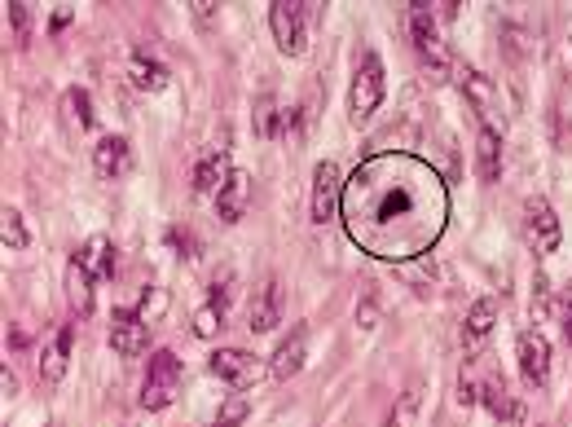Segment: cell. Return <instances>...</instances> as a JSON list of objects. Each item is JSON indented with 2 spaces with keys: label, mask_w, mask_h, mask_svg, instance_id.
<instances>
[{
  "label": "cell",
  "mask_w": 572,
  "mask_h": 427,
  "mask_svg": "<svg viewBox=\"0 0 572 427\" xmlns=\"http://www.w3.org/2000/svg\"><path fill=\"white\" fill-rule=\"evenodd\" d=\"M493 317H498V309H493V300H476V304H471L467 326H462V339H467V348H480L484 339H489Z\"/></svg>",
  "instance_id": "cell-23"
},
{
  "label": "cell",
  "mask_w": 572,
  "mask_h": 427,
  "mask_svg": "<svg viewBox=\"0 0 572 427\" xmlns=\"http://www.w3.org/2000/svg\"><path fill=\"white\" fill-rule=\"evenodd\" d=\"M568 58H572V40H568Z\"/></svg>",
  "instance_id": "cell-37"
},
{
  "label": "cell",
  "mask_w": 572,
  "mask_h": 427,
  "mask_svg": "<svg viewBox=\"0 0 572 427\" xmlns=\"http://www.w3.org/2000/svg\"><path fill=\"white\" fill-rule=\"evenodd\" d=\"M410 36H414L418 58H423L427 71H432V80H445L449 75V49H445V40H440V27H436V18H432V9L427 5L410 9Z\"/></svg>",
  "instance_id": "cell-5"
},
{
  "label": "cell",
  "mask_w": 572,
  "mask_h": 427,
  "mask_svg": "<svg viewBox=\"0 0 572 427\" xmlns=\"http://www.w3.org/2000/svg\"><path fill=\"white\" fill-rule=\"evenodd\" d=\"M559 326H564V339L572 344V282L564 287V295H559Z\"/></svg>",
  "instance_id": "cell-33"
},
{
  "label": "cell",
  "mask_w": 572,
  "mask_h": 427,
  "mask_svg": "<svg viewBox=\"0 0 572 427\" xmlns=\"http://www.w3.org/2000/svg\"><path fill=\"white\" fill-rule=\"evenodd\" d=\"M317 23V5H291V0H278L269 9V27H273V40L286 58H300L308 49V27Z\"/></svg>",
  "instance_id": "cell-3"
},
{
  "label": "cell",
  "mask_w": 572,
  "mask_h": 427,
  "mask_svg": "<svg viewBox=\"0 0 572 427\" xmlns=\"http://www.w3.org/2000/svg\"><path fill=\"white\" fill-rule=\"evenodd\" d=\"M168 304H172L168 291H163V287H150L146 295H141V304H137V317H141V322H159V317L168 313Z\"/></svg>",
  "instance_id": "cell-28"
},
{
  "label": "cell",
  "mask_w": 572,
  "mask_h": 427,
  "mask_svg": "<svg viewBox=\"0 0 572 427\" xmlns=\"http://www.w3.org/2000/svg\"><path fill=\"white\" fill-rule=\"evenodd\" d=\"M66 366H71V326H58L53 344L44 348V357H40V379L53 388V383H62Z\"/></svg>",
  "instance_id": "cell-18"
},
{
  "label": "cell",
  "mask_w": 572,
  "mask_h": 427,
  "mask_svg": "<svg viewBox=\"0 0 572 427\" xmlns=\"http://www.w3.org/2000/svg\"><path fill=\"white\" fill-rule=\"evenodd\" d=\"M357 322H361V326H366V331H370V326H379V304H374V300H366V304H357Z\"/></svg>",
  "instance_id": "cell-34"
},
{
  "label": "cell",
  "mask_w": 572,
  "mask_h": 427,
  "mask_svg": "<svg viewBox=\"0 0 572 427\" xmlns=\"http://www.w3.org/2000/svg\"><path fill=\"white\" fill-rule=\"evenodd\" d=\"M9 27H14V40L18 49L31 40V9L27 5H9Z\"/></svg>",
  "instance_id": "cell-31"
},
{
  "label": "cell",
  "mask_w": 572,
  "mask_h": 427,
  "mask_svg": "<svg viewBox=\"0 0 572 427\" xmlns=\"http://www.w3.org/2000/svg\"><path fill=\"white\" fill-rule=\"evenodd\" d=\"M207 366H212V375L216 379H225L229 388H256L260 383V361L251 357V353H242V348H220V353H212V361H207Z\"/></svg>",
  "instance_id": "cell-11"
},
{
  "label": "cell",
  "mask_w": 572,
  "mask_h": 427,
  "mask_svg": "<svg viewBox=\"0 0 572 427\" xmlns=\"http://www.w3.org/2000/svg\"><path fill=\"white\" fill-rule=\"evenodd\" d=\"M0 238H5V247H9V251H22V247L31 243L27 225H22V212H14V207H5V225H0Z\"/></svg>",
  "instance_id": "cell-27"
},
{
  "label": "cell",
  "mask_w": 572,
  "mask_h": 427,
  "mask_svg": "<svg viewBox=\"0 0 572 427\" xmlns=\"http://www.w3.org/2000/svg\"><path fill=\"white\" fill-rule=\"evenodd\" d=\"M93 273H88L80 260H71V265H66V295H71V309L75 313H93Z\"/></svg>",
  "instance_id": "cell-22"
},
{
  "label": "cell",
  "mask_w": 572,
  "mask_h": 427,
  "mask_svg": "<svg viewBox=\"0 0 572 427\" xmlns=\"http://www.w3.org/2000/svg\"><path fill=\"white\" fill-rule=\"evenodd\" d=\"M75 260H80V265L93 273L97 282H106L110 273H115V247H110L106 234H93V238H88V243L75 251Z\"/></svg>",
  "instance_id": "cell-19"
},
{
  "label": "cell",
  "mask_w": 572,
  "mask_h": 427,
  "mask_svg": "<svg viewBox=\"0 0 572 427\" xmlns=\"http://www.w3.org/2000/svg\"><path fill=\"white\" fill-rule=\"evenodd\" d=\"M515 353H520V370L533 388H546L550 383V339L537 331V326H524L520 339H515Z\"/></svg>",
  "instance_id": "cell-9"
},
{
  "label": "cell",
  "mask_w": 572,
  "mask_h": 427,
  "mask_svg": "<svg viewBox=\"0 0 572 427\" xmlns=\"http://www.w3.org/2000/svg\"><path fill=\"white\" fill-rule=\"evenodd\" d=\"M418 405H423V388H414L405 392L401 401H396V410H392V419H388V427H414L418 423Z\"/></svg>",
  "instance_id": "cell-26"
},
{
  "label": "cell",
  "mask_w": 572,
  "mask_h": 427,
  "mask_svg": "<svg viewBox=\"0 0 572 427\" xmlns=\"http://www.w3.org/2000/svg\"><path fill=\"white\" fill-rule=\"evenodd\" d=\"M445 185L414 159H374L352 177L348 229L374 256H418L445 229Z\"/></svg>",
  "instance_id": "cell-1"
},
{
  "label": "cell",
  "mask_w": 572,
  "mask_h": 427,
  "mask_svg": "<svg viewBox=\"0 0 572 427\" xmlns=\"http://www.w3.org/2000/svg\"><path fill=\"white\" fill-rule=\"evenodd\" d=\"M458 89H462V97H467V102L480 111V128H493V133H502L506 119H502V111H498V89H493L489 75H480V71H471V67L458 71Z\"/></svg>",
  "instance_id": "cell-8"
},
{
  "label": "cell",
  "mask_w": 572,
  "mask_h": 427,
  "mask_svg": "<svg viewBox=\"0 0 572 427\" xmlns=\"http://www.w3.org/2000/svg\"><path fill=\"white\" fill-rule=\"evenodd\" d=\"M225 309H229V273L212 282V295H207V304L194 313V335H198V339H212L220 326H225Z\"/></svg>",
  "instance_id": "cell-14"
},
{
  "label": "cell",
  "mask_w": 572,
  "mask_h": 427,
  "mask_svg": "<svg viewBox=\"0 0 572 427\" xmlns=\"http://www.w3.org/2000/svg\"><path fill=\"white\" fill-rule=\"evenodd\" d=\"M247 199H251V177H247V172H234L225 190L216 194V216H220L225 225L242 221V212H247Z\"/></svg>",
  "instance_id": "cell-17"
},
{
  "label": "cell",
  "mask_w": 572,
  "mask_h": 427,
  "mask_svg": "<svg viewBox=\"0 0 572 427\" xmlns=\"http://www.w3.org/2000/svg\"><path fill=\"white\" fill-rule=\"evenodd\" d=\"M480 401L489 405V410L498 414V419H520V405H515V397L506 392V383H502V379H489V383H484Z\"/></svg>",
  "instance_id": "cell-25"
},
{
  "label": "cell",
  "mask_w": 572,
  "mask_h": 427,
  "mask_svg": "<svg viewBox=\"0 0 572 427\" xmlns=\"http://www.w3.org/2000/svg\"><path fill=\"white\" fill-rule=\"evenodd\" d=\"M476 177L480 181L502 177V133H493V128H480L476 133Z\"/></svg>",
  "instance_id": "cell-20"
},
{
  "label": "cell",
  "mask_w": 572,
  "mask_h": 427,
  "mask_svg": "<svg viewBox=\"0 0 572 427\" xmlns=\"http://www.w3.org/2000/svg\"><path fill=\"white\" fill-rule=\"evenodd\" d=\"M0 388H5V397H14V392H18V379L9 375V366H5V375H0Z\"/></svg>",
  "instance_id": "cell-36"
},
{
  "label": "cell",
  "mask_w": 572,
  "mask_h": 427,
  "mask_svg": "<svg viewBox=\"0 0 572 427\" xmlns=\"http://www.w3.org/2000/svg\"><path fill=\"white\" fill-rule=\"evenodd\" d=\"M247 410H251V401H247V397H229L225 405H220V414H216V427H242V419H247Z\"/></svg>",
  "instance_id": "cell-29"
},
{
  "label": "cell",
  "mask_w": 572,
  "mask_h": 427,
  "mask_svg": "<svg viewBox=\"0 0 572 427\" xmlns=\"http://www.w3.org/2000/svg\"><path fill=\"white\" fill-rule=\"evenodd\" d=\"M524 238L537 256H550V251L559 247V216L542 194H533V199L524 203Z\"/></svg>",
  "instance_id": "cell-7"
},
{
  "label": "cell",
  "mask_w": 572,
  "mask_h": 427,
  "mask_svg": "<svg viewBox=\"0 0 572 427\" xmlns=\"http://www.w3.org/2000/svg\"><path fill=\"white\" fill-rule=\"evenodd\" d=\"M379 106H383V62L366 53L357 62V75H352V89H348V119L361 128L366 119H374Z\"/></svg>",
  "instance_id": "cell-4"
},
{
  "label": "cell",
  "mask_w": 572,
  "mask_h": 427,
  "mask_svg": "<svg viewBox=\"0 0 572 427\" xmlns=\"http://www.w3.org/2000/svg\"><path fill=\"white\" fill-rule=\"evenodd\" d=\"M282 309H286V291H282V282H278V278H264L260 287H256V295H251V309H247L251 322H247V326H251L256 335L278 331Z\"/></svg>",
  "instance_id": "cell-10"
},
{
  "label": "cell",
  "mask_w": 572,
  "mask_h": 427,
  "mask_svg": "<svg viewBox=\"0 0 572 427\" xmlns=\"http://www.w3.org/2000/svg\"><path fill=\"white\" fill-rule=\"evenodd\" d=\"M146 344H150V331L137 317V309H119L110 317V348H115L119 357H141Z\"/></svg>",
  "instance_id": "cell-12"
},
{
  "label": "cell",
  "mask_w": 572,
  "mask_h": 427,
  "mask_svg": "<svg viewBox=\"0 0 572 427\" xmlns=\"http://www.w3.org/2000/svg\"><path fill=\"white\" fill-rule=\"evenodd\" d=\"M212 14H216L212 0H194V18H198V23H212Z\"/></svg>",
  "instance_id": "cell-35"
},
{
  "label": "cell",
  "mask_w": 572,
  "mask_h": 427,
  "mask_svg": "<svg viewBox=\"0 0 572 427\" xmlns=\"http://www.w3.org/2000/svg\"><path fill=\"white\" fill-rule=\"evenodd\" d=\"M339 203H344V172H339V163L322 159L313 168V199H308L313 225H330V221H335Z\"/></svg>",
  "instance_id": "cell-6"
},
{
  "label": "cell",
  "mask_w": 572,
  "mask_h": 427,
  "mask_svg": "<svg viewBox=\"0 0 572 427\" xmlns=\"http://www.w3.org/2000/svg\"><path fill=\"white\" fill-rule=\"evenodd\" d=\"M234 177V163H229V150H212V155L198 159L194 168V190L198 194H220Z\"/></svg>",
  "instance_id": "cell-15"
},
{
  "label": "cell",
  "mask_w": 572,
  "mask_h": 427,
  "mask_svg": "<svg viewBox=\"0 0 572 427\" xmlns=\"http://www.w3.org/2000/svg\"><path fill=\"white\" fill-rule=\"evenodd\" d=\"M128 75H132V84H137L141 93H163L168 89V67H163L159 58H150V53H132Z\"/></svg>",
  "instance_id": "cell-21"
},
{
  "label": "cell",
  "mask_w": 572,
  "mask_h": 427,
  "mask_svg": "<svg viewBox=\"0 0 572 427\" xmlns=\"http://www.w3.org/2000/svg\"><path fill=\"white\" fill-rule=\"evenodd\" d=\"M304 357H308V331L304 326H295L291 339H282V348L273 353V379H291V375H300L304 370Z\"/></svg>",
  "instance_id": "cell-16"
},
{
  "label": "cell",
  "mask_w": 572,
  "mask_h": 427,
  "mask_svg": "<svg viewBox=\"0 0 572 427\" xmlns=\"http://www.w3.org/2000/svg\"><path fill=\"white\" fill-rule=\"evenodd\" d=\"M93 168H97V177L102 181H119L132 168V146L124 137H102L93 146Z\"/></svg>",
  "instance_id": "cell-13"
},
{
  "label": "cell",
  "mask_w": 572,
  "mask_h": 427,
  "mask_svg": "<svg viewBox=\"0 0 572 427\" xmlns=\"http://www.w3.org/2000/svg\"><path fill=\"white\" fill-rule=\"evenodd\" d=\"M181 383H185V366L176 353H154L146 366V379H141V405L146 410H168V405L181 397Z\"/></svg>",
  "instance_id": "cell-2"
},
{
  "label": "cell",
  "mask_w": 572,
  "mask_h": 427,
  "mask_svg": "<svg viewBox=\"0 0 572 427\" xmlns=\"http://www.w3.org/2000/svg\"><path fill=\"white\" fill-rule=\"evenodd\" d=\"M62 111H66V124L71 128H93V97H88L84 89H66L62 97Z\"/></svg>",
  "instance_id": "cell-24"
},
{
  "label": "cell",
  "mask_w": 572,
  "mask_h": 427,
  "mask_svg": "<svg viewBox=\"0 0 572 427\" xmlns=\"http://www.w3.org/2000/svg\"><path fill=\"white\" fill-rule=\"evenodd\" d=\"M550 304H555V295H550V282H546V273H537V282H533V313H537V317L550 313Z\"/></svg>",
  "instance_id": "cell-32"
},
{
  "label": "cell",
  "mask_w": 572,
  "mask_h": 427,
  "mask_svg": "<svg viewBox=\"0 0 572 427\" xmlns=\"http://www.w3.org/2000/svg\"><path fill=\"white\" fill-rule=\"evenodd\" d=\"M480 392H484V383L476 379V370H471V357H467V366H462V375H458V401H462V405H476Z\"/></svg>",
  "instance_id": "cell-30"
}]
</instances>
